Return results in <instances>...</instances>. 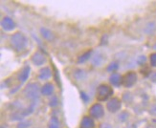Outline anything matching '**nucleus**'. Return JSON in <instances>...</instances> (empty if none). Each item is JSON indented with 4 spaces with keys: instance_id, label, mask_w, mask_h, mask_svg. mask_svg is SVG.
Here are the masks:
<instances>
[{
    "instance_id": "1",
    "label": "nucleus",
    "mask_w": 156,
    "mask_h": 128,
    "mask_svg": "<svg viewBox=\"0 0 156 128\" xmlns=\"http://www.w3.org/2000/svg\"><path fill=\"white\" fill-rule=\"evenodd\" d=\"M11 43L12 47L15 48L17 52L23 50L27 46V38L21 33H16L15 35H12L11 38Z\"/></svg>"
},
{
    "instance_id": "2",
    "label": "nucleus",
    "mask_w": 156,
    "mask_h": 128,
    "mask_svg": "<svg viewBox=\"0 0 156 128\" xmlns=\"http://www.w3.org/2000/svg\"><path fill=\"white\" fill-rule=\"evenodd\" d=\"M113 94L111 88L107 85H101L97 92V98L100 100H105Z\"/></svg>"
},
{
    "instance_id": "3",
    "label": "nucleus",
    "mask_w": 156,
    "mask_h": 128,
    "mask_svg": "<svg viewBox=\"0 0 156 128\" xmlns=\"http://www.w3.org/2000/svg\"><path fill=\"white\" fill-rule=\"evenodd\" d=\"M38 86L37 84H30L25 89V96L30 99H36L38 98Z\"/></svg>"
},
{
    "instance_id": "4",
    "label": "nucleus",
    "mask_w": 156,
    "mask_h": 128,
    "mask_svg": "<svg viewBox=\"0 0 156 128\" xmlns=\"http://www.w3.org/2000/svg\"><path fill=\"white\" fill-rule=\"evenodd\" d=\"M136 80H137L136 74L135 73H127L123 78V82L126 87H128V86H132Z\"/></svg>"
},
{
    "instance_id": "5",
    "label": "nucleus",
    "mask_w": 156,
    "mask_h": 128,
    "mask_svg": "<svg viewBox=\"0 0 156 128\" xmlns=\"http://www.w3.org/2000/svg\"><path fill=\"white\" fill-rule=\"evenodd\" d=\"M90 114L94 118H100L104 115V108L101 104H95L91 107V109L89 110Z\"/></svg>"
},
{
    "instance_id": "6",
    "label": "nucleus",
    "mask_w": 156,
    "mask_h": 128,
    "mask_svg": "<svg viewBox=\"0 0 156 128\" xmlns=\"http://www.w3.org/2000/svg\"><path fill=\"white\" fill-rule=\"evenodd\" d=\"M121 107V104H120V102L117 99H114L112 100H110L109 102L107 104V109L111 111V112H116L120 109Z\"/></svg>"
},
{
    "instance_id": "7",
    "label": "nucleus",
    "mask_w": 156,
    "mask_h": 128,
    "mask_svg": "<svg viewBox=\"0 0 156 128\" xmlns=\"http://www.w3.org/2000/svg\"><path fill=\"white\" fill-rule=\"evenodd\" d=\"M2 27L7 31H11V30H12L13 28H15V23H13V21L11 18L5 17L3 19V21H2Z\"/></svg>"
},
{
    "instance_id": "8",
    "label": "nucleus",
    "mask_w": 156,
    "mask_h": 128,
    "mask_svg": "<svg viewBox=\"0 0 156 128\" xmlns=\"http://www.w3.org/2000/svg\"><path fill=\"white\" fill-rule=\"evenodd\" d=\"M94 127V122L93 119L89 117H84L83 119L81 120L80 128H93Z\"/></svg>"
},
{
    "instance_id": "9",
    "label": "nucleus",
    "mask_w": 156,
    "mask_h": 128,
    "mask_svg": "<svg viewBox=\"0 0 156 128\" xmlns=\"http://www.w3.org/2000/svg\"><path fill=\"white\" fill-rule=\"evenodd\" d=\"M33 61L37 65H42L45 62V57L40 53H36L33 57Z\"/></svg>"
},
{
    "instance_id": "10",
    "label": "nucleus",
    "mask_w": 156,
    "mask_h": 128,
    "mask_svg": "<svg viewBox=\"0 0 156 128\" xmlns=\"http://www.w3.org/2000/svg\"><path fill=\"white\" fill-rule=\"evenodd\" d=\"M29 73H30V68L28 66L27 67H25V68L21 71V73H20V75H19V77H18V78H19V80L21 82H24L25 80L28 78V77H29Z\"/></svg>"
},
{
    "instance_id": "11",
    "label": "nucleus",
    "mask_w": 156,
    "mask_h": 128,
    "mask_svg": "<svg viewBox=\"0 0 156 128\" xmlns=\"http://www.w3.org/2000/svg\"><path fill=\"white\" fill-rule=\"evenodd\" d=\"M54 89H53V85L50 84V83H47L43 86V88H42V94L45 96H50L52 95V93H53Z\"/></svg>"
},
{
    "instance_id": "12",
    "label": "nucleus",
    "mask_w": 156,
    "mask_h": 128,
    "mask_svg": "<svg viewBox=\"0 0 156 128\" xmlns=\"http://www.w3.org/2000/svg\"><path fill=\"white\" fill-rule=\"evenodd\" d=\"M51 71L49 68H44L40 71V74H39V78L41 79H48L50 77H51Z\"/></svg>"
},
{
    "instance_id": "13",
    "label": "nucleus",
    "mask_w": 156,
    "mask_h": 128,
    "mask_svg": "<svg viewBox=\"0 0 156 128\" xmlns=\"http://www.w3.org/2000/svg\"><path fill=\"white\" fill-rule=\"evenodd\" d=\"M110 81L112 84L118 86L122 83V78H121V76L117 75V74H113V75L110 77Z\"/></svg>"
},
{
    "instance_id": "14",
    "label": "nucleus",
    "mask_w": 156,
    "mask_h": 128,
    "mask_svg": "<svg viewBox=\"0 0 156 128\" xmlns=\"http://www.w3.org/2000/svg\"><path fill=\"white\" fill-rule=\"evenodd\" d=\"M41 33H42L43 37L46 38V39H48V40H52L54 38L52 32L49 31V30H47V29H45V28H42L41 29Z\"/></svg>"
},
{
    "instance_id": "15",
    "label": "nucleus",
    "mask_w": 156,
    "mask_h": 128,
    "mask_svg": "<svg viewBox=\"0 0 156 128\" xmlns=\"http://www.w3.org/2000/svg\"><path fill=\"white\" fill-rule=\"evenodd\" d=\"M59 126V123L58 122L57 119H51V122H50V127L49 128H58Z\"/></svg>"
},
{
    "instance_id": "16",
    "label": "nucleus",
    "mask_w": 156,
    "mask_h": 128,
    "mask_svg": "<svg viewBox=\"0 0 156 128\" xmlns=\"http://www.w3.org/2000/svg\"><path fill=\"white\" fill-rule=\"evenodd\" d=\"M151 62L152 66L156 67V54H153V55L151 56Z\"/></svg>"
}]
</instances>
